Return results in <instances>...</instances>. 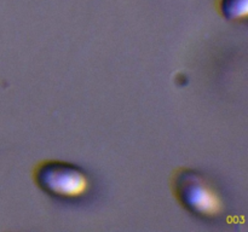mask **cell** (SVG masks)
I'll use <instances>...</instances> for the list:
<instances>
[{
  "label": "cell",
  "mask_w": 248,
  "mask_h": 232,
  "mask_svg": "<svg viewBox=\"0 0 248 232\" xmlns=\"http://www.w3.org/2000/svg\"><path fill=\"white\" fill-rule=\"evenodd\" d=\"M172 191L182 207L203 221H217L227 210L224 197L208 176L198 171L179 168L172 174Z\"/></svg>",
  "instance_id": "1"
},
{
  "label": "cell",
  "mask_w": 248,
  "mask_h": 232,
  "mask_svg": "<svg viewBox=\"0 0 248 232\" xmlns=\"http://www.w3.org/2000/svg\"><path fill=\"white\" fill-rule=\"evenodd\" d=\"M34 180L45 193L56 200L74 202L86 197L92 188L89 174L79 166L47 160L34 168Z\"/></svg>",
  "instance_id": "2"
},
{
  "label": "cell",
  "mask_w": 248,
  "mask_h": 232,
  "mask_svg": "<svg viewBox=\"0 0 248 232\" xmlns=\"http://www.w3.org/2000/svg\"><path fill=\"white\" fill-rule=\"evenodd\" d=\"M218 10L230 21H241L247 16L248 0H217Z\"/></svg>",
  "instance_id": "3"
}]
</instances>
